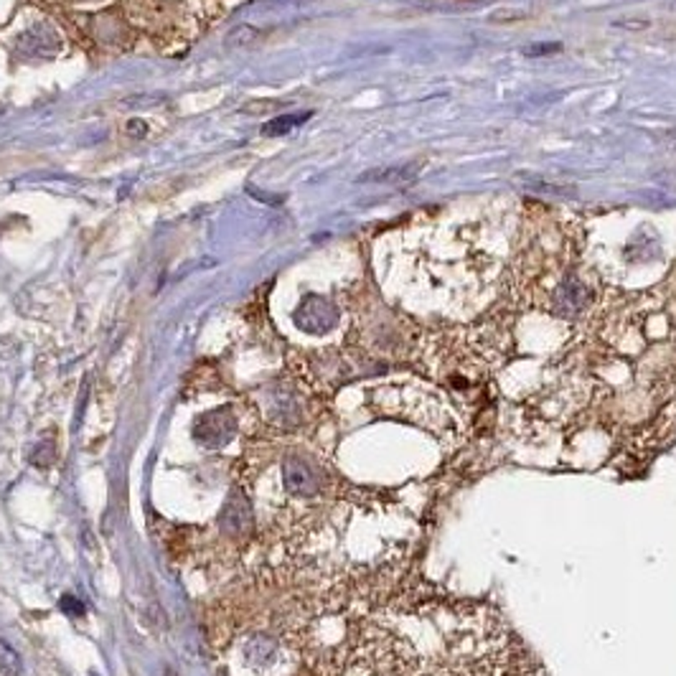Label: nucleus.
I'll return each instance as SVG.
<instances>
[{
  "label": "nucleus",
  "instance_id": "20e7f679",
  "mask_svg": "<svg viewBox=\"0 0 676 676\" xmlns=\"http://www.w3.org/2000/svg\"><path fill=\"white\" fill-rule=\"evenodd\" d=\"M219 526H222L226 537H234V539H242L252 531V526H255L252 508H249V501L240 491L229 493L224 508H222V516H219Z\"/></svg>",
  "mask_w": 676,
  "mask_h": 676
},
{
  "label": "nucleus",
  "instance_id": "6e6552de",
  "mask_svg": "<svg viewBox=\"0 0 676 676\" xmlns=\"http://www.w3.org/2000/svg\"><path fill=\"white\" fill-rule=\"evenodd\" d=\"M0 674L3 676H19L20 674V656L19 651L0 639Z\"/></svg>",
  "mask_w": 676,
  "mask_h": 676
},
{
  "label": "nucleus",
  "instance_id": "f03ea898",
  "mask_svg": "<svg viewBox=\"0 0 676 676\" xmlns=\"http://www.w3.org/2000/svg\"><path fill=\"white\" fill-rule=\"evenodd\" d=\"M295 326L305 334H326L338 323V310L334 303L320 295H308L295 310Z\"/></svg>",
  "mask_w": 676,
  "mask_h": 676
},
{
  "label": "nucleus",
  "instance_id": "39448f33",
  "mask_svg": "<svg viewBox=\"0 0 676 676\" xmlns=\"http://www.w3.org/2000/svg\"><path fill=\"white\" fill-rule=\"evenodd\" d=\"M590 298V293L585 290V285L575 278H567V280L557 287L554 293V308L560 316H575L585 308V303Z\"/></svg>",
  "mask_w": 676,
  "mask_h": 676
},
{
  "label": "nucleus",
  "instance_id": "1a4fd4ad",
  "mask_svg": "<svg viewBox=\"0 0 676 676\" xmlns=\"http://www.w3.org/2000/svg\"><path fill=\"white\" fill-rule=\"evenodd\" d=\"M305 117H308V114H290V117H280V120L270 122V125L264 128V132H267V135H280V132L293 130L295 125H301Z\"/></svg>",
  "mask_w": 676,
  "mask_h": 676
},
{
  "label": "nucleus",
  "instance_id": "423d86ee",
  "mask_svg": "<svg viewBox=\"0 0 676 676\" xmlns=\"http://www.w3.org/2000/svg\"><path fill=\"white\" fill-rule=\"evenodd\" d=\"M417 169L413 166H395V169H374L369 173H364L358 181L361 184H405V181H413Z\"/></svg>",
  "mask_w": 676,
  "mask_h": 676
},
{
  "label": "nucleus",
  "instance_id": "9b49d317",
  "mask_svg": "<svg viewBox=\"0 0 676 676\" xmlns=\"http://www.w3.org/2000/svg\"><path fill=\"white\" fill-rule=\"evenodd\" d=\"M38 455H34V463L36 466H49L51 460H54V443L49 440V443H41L36 448Z\"/></svg>",
  "mask_w": 676,
  "mask_h": 676
},
{
  "label": "nucleus",
  "instance_id": "9d476101",
  "mask_svg": "<svg viewBox=\"0 0 676 676\" xmlns=\"http://www.w3.org/2000/svg\"><path fill=\"white\" fill-rule=\"evenodd\" d=\"M59 608L64 610V616H69V618H79V616H84V602L75 598V595H64L61 601H59Z\"/></svg>",
  "mask_w": 676,
  "mask_h": 676
},
{
  "label": "nucleus",
  "instance_id": "0eeeda50",
  "mask_svg": "<svg viewBox=\"0 0 676 676\" xmlns=\"http://www.w3.org/2000/svg\"><path fill=\"white\" fill-rule=\"evenodd\" d=\"M519 186H524L531 193H539V196H557V199H570L578 193L572 186L552 184V181H542V178H526V181H519Z\"/></svg>",
  "mask_w": 676,
  "mask_h": 676
},
{
  "label": "nucleus",
  "instance_id": "7ed1b4c3",
  "mask_svg": "<svg viewBox=\"0 0 676 676\" xmlns=\"http://www.w3.org/2000/svg\"><path fill=\"white\" fill-rule=\"evenodd\" d=\"M282 483L293 496H316L320 489L318 473L298 455H287L282 460Z\"/></svg>",
  "mask_w": 676,
  "mask_h": 676
},
{
  "label": "nucleus",
  "instance_id": "f257e3e1",
  "mask_svg": "<svg viewBox=\"0 0 676 676\" xmlns=\"http://www.w3.org/2000/svg\"><path fill=\"white\" fill-rule=\"evenodd\" d=\"M237 435V420L229 410H211L193 422V437L208 451H219Z\"/></svg>",
  "mask_w": 676,
  "mask_h": 676
}]
</instances>
